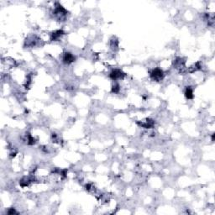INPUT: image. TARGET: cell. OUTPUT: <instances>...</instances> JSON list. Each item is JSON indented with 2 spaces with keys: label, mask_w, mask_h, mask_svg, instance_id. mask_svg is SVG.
Masks as SVG:
<instances>
[{
  "label": "cell",
  "mask_w": 215,
  "mask_h": 215,
  "mask_svg": "<svg viewBox=\"0 0 215 215\" xmlns=\"http://www.w3.org/2000/svg\"><path fill=\"white\" fill-rule=\"evenodd\" d=\"M67 14H68V11L65 9L63 6H61V4H59L58 3H56V6L55 7L54 11H53L54 18L58 22H63L66 19Z\"/></svg>",
  "instance_id": "obj_1"
},
{
  "label": "cell",
  "mask_w": 215,
  "mask_h": 215,
  "mask_svg": "<svg viewBox=\"0 0 215 215\" xmlns=\"http://www.w3.org/2000/svg\"><path fill=\"white\" fill-rule=\"evenodd\" d=\"M150 77L152 81H162L165 77V73L162 69L156 67L154 68L150 71Z\"/></svg>",
  "instance_id": "obj_2"
},
{
  "label": "cell",
  "mask_w": 215,
  "mask_h": 215,
  "mask_svg": "<svg viewBox=\"0 0 215 215\" xmlns=\"http://www.w3.org/2000/svg\"><path fill=\"white\" fill-rule=\"evenodd\" d=\"M172 65L176 70H178L180 72L183 73L186 71V59L183 57H176L172 61Z\"/></svg>",
  "instance_id": "obj_3"
},
{
  "label": "cell",
  "mask_w": 215,
  "mask_h": 215,
  "mask_svg": "<svg viewBox=\"0 0 215 215\" xmlns=\"http://www.w3.org/2000/svg\"><path fill=\"white\" fill-rule=\"evenodd\" d=\"M41 39L35 35L28 36L24 41V46L25 47H35L39 46V43L41 42Z\"/></svg>",
  "instance_id": "obj_4"
},
{
  "label": "cell",
  "mask_w": 215,
  "mask_h": 215,
  "mask_svg": "<svg viewBox=\"0 0 215 215\" xmlns=\"http://www.w3.org/2000/svg\"><path fill=\"white\" fill-rule=\"evenodd\" d=\"M126 76V74L120 69H114L109 73V78L113 81L123 80Z\"/></svg>",
  "instance_id": "obj_5"
},
{
  "label": "cell",
  "mask_w": 215,
  "mask_h": 215,
  "mask_svg": "<svg viewBox=\"0 0 215 215\" xmlns=\"http://www.w3.org/2000/svg\"><path fill=\"white\" fill-rule=\"evenodd\" d=\"M75 61V56L72 53L68 52V51H66V52L63 53V55H62V61H63L64 64L70 65L71 63H73Z\"/></svg>",
  "instance_id": "obj_6"
},
{
  "label": "cell",
  "mask_w": 215,
  "mask_h": 215,
  "mask_svg": "<svg viewBox=\"0 0 215 215\" xmlns=\"http://www.w3.org/2000/svg\"><path fill=\"white\" fill-rule=\"evenodd\" d=\"M137 125L144 129H152L155 125V121L152 119H145V121H136Z\"/></svg>",
  "instance_id": "obj_7"
},
{
  "label": "cell",
  "mask_w": 215,
  "mask_h": 215,
  "mask_svg": "<svg viewBox=\"0 0 215 215\" xmlns=\"http://www.w3.org/2000/svg\"><path fill=\"white\" fill-rule=\"evenodd\" d=\"M65 35V31L62 29H57L51 33L50 39L51 41H58L63 35Z\"/></svg>",
  "instance_id": "obj_8"
},
{
  "label": "cell",
  "mask_w": 215,
  "mask_h": 215,
  "mask_svg": "<svg viewBox=\"0 0 215 215\" xmlns=\"http://www.w3.org/2000/svg\"><path fill=\"white\" fill-rule=\"evenodd\" d=\"M200 70H202V64H201L200 61H198V62H196L195 64H193L192 66H191L186 70V71L189 72V73H194L195 71H198Z\"/></svg>",
  "instance_id": "obj_9"
},
{
  "label": "cell",
  "mask_w": 215,
  "mask_h": 215,
  "mask_svg": "<svg viewBox=\"0 0 215 215\" xmlns=\"http://www.w3.org/2000/svg\"><path fill=\"white\" fill-rule=\"evenodd\" d=\"M34 181L33 178L29 177V176H24L21 180L19 181V185L22 187H26V186H29V184Z\"/></svg>",
  "instance_id": "obj_10"
},
{
  "label": "cell",
  "mask_w": 215,
  "mask_h": 215,
  "mask_svg": "<svg viewBox=\"0 0 215 215\" xmlns=\"http://www.w3.org/2000/svg\"><path fill=\"white\" fill-rule=\"evenodd\" d=\"M184 95H185L186 99H193L194 95H193V89L192 88V87H190V86L186 87L185 92H184Z\"/></svg>",
  "instance_id": "obj_11"
},
{
  "label": "cell",
  "mask_w": 215,
  "mask_h": 215,
  "mask_svg": "<svg viewBox=\"0 0 215 215\" xmlns=\"http://www.w3.org/2000/svg\"><path fill=\"white\" fill-rule=\"evenodd\" d=\"M109 44H110V47L112 50L117 51L119 49V41H118L116 37H113L110 40Z\"/></svg>",
  "instance_id": "obj_12"
},
{
  "label": "cell",
  "mask_w": 215,
  "mask_h": 215,
  "mask_svg": "<svg viewBox=\"0 0 215 215\" xmlns=\"http://www.w3.org/2000/svg\"><path fill=\"white\" fill-rule=\"evenodd\" d=\"M25 138H26V141H27V145H33L35 144V139L31 135V134H29V133H26L25 134Z\"/></svg>",
  "instance_id": "obj_13"
},
{
  "label": "cell",
  "mask_w": 215,
  "mask_h": 215,
  "mask_svg": "<svg viewBox=\"0 0 215 215\" xmlns=\"http://www.w3.org/2000/svg\"><path fill=\"white\" fill-rule=\"evenodd\" d=\"M120 92V86L119 84L118 83H114L113 86H112V88H111V93H114V94H118V93Z\"/></svg>",
  "instance_id": "obj_14"
},
{
  "label": "cell",
  "mask_w": 215,
  "mask_h": 215,
  "mask_svg": "<svg viewBox=\"0 0 215 215\" xmlns=\"http://www.w3.org/2000/svg\"><path fill=\"white\" fill-rule=\"evenodd\" d=\"M51 140H52L53 143H61V138L59 136L58 134L56 133H51Z\"/></svg>",
  "instance_id": "obj_15"
},
{
  "label": "cell",
  "mask_w": 215,
  "mask_h": 215,
  "mask_svg": "<svg viewBox=\"0 0 215 215\" xmlns=\"http://www.w3.org/2000/svg\"><path fill=\"white\" fill-rule=\"evenodd\" d=\"M31 81H32V75L29 74V75L27 76V77H26V81H25V83H24L25 88H29L30 84H31Z\"/></svg>",
  "instance_id": "obj_16"
},
{
  "label": "cell",
  "mask_w": 215,
  "mask_h": 215,
  "mask_svg": "<svg viewBox=\"0 0 215 215\" xmlns=\"http://www.w3.org/2000/svg\"><path fill=\"white\" fill-rule=\"evenodd\" d=\"M18 212L15 210V209H14V208H10V209H9L7 210V214L9 215H12V214H17Z\"/></svg>",
  "instance_id": "obj_17"
},
{
  "label": "cell",
  "mask_w": 215,
  "mask_h": 215,
  "mask_svg": "<svg viewBox=\"0 0 215 215\" xmlns=\"http://www.w3.org/2000/svg\"><path fill=\"white\" fill-rule=\"evenodd\" d=\"M85 189H86V191H87V192H90V191L92 190V184H90V183H87V184H86V186H85Z\"/></svg>",
  "instance_id": "obj_18"
},
{
  "label": "cell",
  "mask_w": 215,
  "mask_h": 215,
  "mask_svg": "<svg viewBox=\"0 0 215 215\" xmlns=\"http://www.w3.org/2000/svg\"><path fill=\"white\" fill-rule=\"evenodd\" d=\"M214 136H215V134H212V141H214Z\"/></svg>",
  "instance_id": "obj_19"
}]
</instances>
